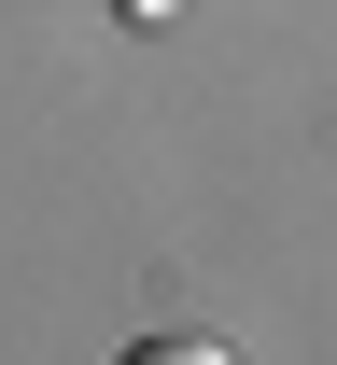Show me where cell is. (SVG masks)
<instances>
[{
  "label": "cell",
  "mask_w": 337,
  "mask_h": 365,
  "mask_svg": "<svg viewBox=\"0 0 337 365\" xmlns=\"http://www.w3.org/2000/svg\"><path fill=\"white\" fill-rule=\"evenodd\" d=\"M113 365H239L225 337H141V351H113Z\"/></svg>",
  "instance_id": "obj_1"
},
{
  "label": "cell",
  "mask_w": 337,
  "mask_h": 365,
  "mask_svg": "<svg viewBox=\"0 0 337 365\" xmlns=\"http://www.w3.org/2000/svg\"><path fill=\"white\" fill-rule=\"evenodd\" d=\"M113 14H169V0H113Z\"/></svg>",
  "instance_id": "obj_2"
}]
</instances>
